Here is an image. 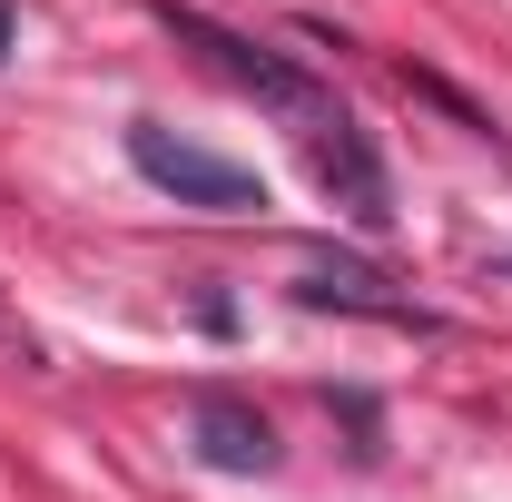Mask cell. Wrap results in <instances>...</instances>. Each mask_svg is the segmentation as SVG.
I'll use <instances>...</instances> for the list:
<instances>
[{
	"label": "cell",
	"instance_id": "obj_1",
	"mask_svg": "<svg viewBox=\"0 0 512 502\" xmlns=\"http://www.w3.org/2000/svg\"><path fill=\"white\" fill-rule=\"evenodd\" d=\"M158 20H168V30H178V40H188V50H197L207 69H217V79H237V89H247L256 109H276V119H296L306 138L345 119V109L325 99V89L306 79V69H296V60H276V50H256L247 30H227V20H207V10H178V0H158Z\"/></svg>",
	"mask_w": 512,
	"mask_h": 502
},
{
	"label": "cell",
	"instance_id": "obj_2",
	"mask_svg": "<svg viewBox=\"0 0 512 502\" xmlns=\"http://www.w3.org/2000/svg\"><path fill=\"white\" fill-rule=\"evenodd\" d=\"M128 168L158 197L207 207V217H256V207H266V178H256V168H237V158H217V148H197V138H178V128H158V119L128 128Z\"/></svg>",
	"mask_w": 512,
	"mask_h": 502
},
{
	"label": "cell",
	"instance_id": "obj_3",
	"mask_svg": "<svg viewBox=\"0 0 512 502\" xmlns=\"http://www.w3.org/2000/svg\"><path fill=\"white\" fill-rule=\"evenodd\" d=\"M296 296H306V306H335V315H375V325H404V335H434V325H444L434 306L394 296V276H375L365 256H345V247H316V256H306V266H296Z\"/></svg>",
	"mask_w": 512,
	"mask_h": 502
},
{
	"label": "cell",
	"instance_id": "obj_4",
	"mask_svg": "<svg viewBox=\"0 0 512 502\" xmlns=\"http://www.w3.org/2000/svg\"><path fill=\"white\" fill-rule=\"evenodd\" d=\"M306 148H316L325 197H335V207H345L365 237H384V227H394V188H384V168H375V148H365V128H355V119H335V128H316Z\"/></svg>",
	"mask_w": 512,
	"mask_h": 502
},
{
	"label": "cell",
	"instance_id": "obj_5",
	"mask_svg": "<svg viewBox=\"0 0 512 502\" xmlns=\"http://www.w3.org/2000/svg\"><path fill=\"white\" fill-rule=\"evenodd\" d=\"M188 443H197V463H217V473H276V424L256 404H237V394H197Z\"/></svg>",
	"mask_w": 512,
	"mask_h": 502
},
{
	"label": "cell",
	"instance_id": "obj_6",
	"mask_svg": "<svg viewBox=\"0 0 512 502\" xmlns=\"http://www.w3.org/2000/svg\"><path fill=\"white\" fill-rule=\"evenodd\" d=\"M0 60H10V10H0Z\"/></svg>",
	"mask_w": 512,
	"mask_h": 502
}]
</instances>
